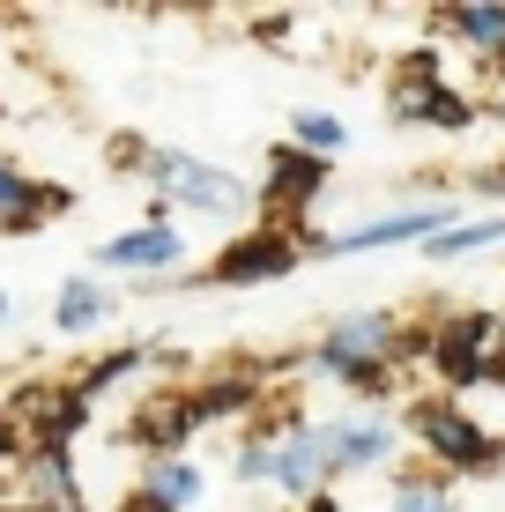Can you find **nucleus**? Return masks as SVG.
Here are the masks:
<instances>
[{
    "label": "nucleus",
    "mask_w": 505,
    "mask_h": 512,
    "mask_svg": "<svg viewBox=\"0 0 505 512\" xmlns=\"http://www.w3.org/2000/svg\"><path fill=\"white\" fill-rule=\"evenodd\" d=\"M491 245H505V216H483V223H454V231H439L424 245L431 260H461V253H491Z\"/></svg>",
    "instance_id": "obj_21"
},
{
    "label": "nucleus",
    "mask_w": 505,
    "mask_h": 512,
    "mask_svg": "<svg viewBox=\"0 0 505 512\" xmlns=\"http://www.w3.org/2000/svg\"><path fill=\"white\" fill-rule=\"evenodd\" d=\"M119 512H156L149 498H134V490H127V498H119Z\"/></svg>",
    "instance_id": "obj_25"
},
{
    "label": "nucleus",
    "mask_w": 505,
    "mask_h": 512,
    "mask_svg": "<svg viewBox=\"0 0 505 512\" xmlns=\"http://www.w3.org/2000/svg\"><path fill=\"white\" fill-rule=\"evenodd\" d=\"M402 446V423L387 409H342L320 423V461H327V483L335 475H372L387 468V453Z\"/></svg>",
    "instance_id": "obj_7"
},
{
    "label": "nucleus",
    "mask_w": 505,
    "mask_h": 512,
    "mask_svg": "<svg viewBox=\"0 0 505 512\" xmlns=\"http://www.w3.org/2000/svg\"><path fill=\"white\" fill-rule=\"evenodd\" d=\"M431 364H439L446 386H476L498 372V349H505V320L498 312H454V320H439L424 334Z\"/></svg>",
    "instance_id": "obj_6"
},
{
    "label": "nucleus",
    "mask_w": 505,
    "mask_h": 512,
    "mask_svg": "<svg viewBox=\"0 0 505 512\" xmlns=\"http://www.w3.org/2000/svg\"><path fill=\"white\" fill-rule=\"evenodd\" d=\"M268 490H283L290 505L320 498L327 490V461H320V423L305 416H283L268 431Z\"/></svg>",
    "instance_id": "obj_10"
},
{
    "label": "nucleus",
    "mask_w": 505,
    "mask_h": 512,
    "mask_svg": "<svg viewBox=\"0 0 505 512\" xmlns=\"http://www.w3.org/2000/svg\"><path fill=\"white\" fill-rule=\"evenodd\" d=\"M23 505L38 512H82V475H75V446H30L23 461Z\"/></svg>",
    "instance_id": "obj_14"
},
{
    "label": "nucleus",
    "mask_w": 505,
    "mask_h": 512,
    "mask_svg": "<svg viewBox=\"0 0 505 512\" xmlns=\"http://www.w3.org/2000/svg\"><path fill=\"white\" fill-rule=\"evenodd\" d=\"M134 498H149L156 512H194L208 498V468L194 461V453H142Z\"/></svg>",
    "instance_id": "obj_13"
},
{
    "label": "nucleus",
    "mask_w": 505,
    "mask_h": 512,
    "mask_svg": "<svg viewBox=\"0 0 505 512\" xmlns=\"http://www.w3.org/2000/svg\"><path fill=\"white\" fill-rule=\"evenodd\" d=\"M290 149H305V156H320V164H335V156L350 149V119L320 112V104H298V112H290Z\"/></svg>",
    "instance_id": "obj_20"
},
{
    "label": "nucleus",
    "mask_w": 505,
    "mask_h": 512,
    "mask_svg": "<svg viewBox=\"0 0 505 512\" xmlns=\"http://www.w3.org/2000/svg\"><path fill=\"white\" fill-rule=\"evenodd\" d=\"M461 208L454 201H416V208H394V216H372V223H350L335 238H312L305 253H327V260H357V253H387V245H431L439 231H454Z\"/></svg>",
    "instance_id": "obj_5"
},
{
    "label": "nucleus",
    "mask_w": 505,
    "mask_h": 512,
    "mask_svg": "<svg viewBox=\"0 0 505 512\" xmlns=\"http://www.w3.org/2000/svg\"><path fill=\"white\" fill-rule=\"evenodd\" d=\"M67 208H75V186L30 179V171L15 164L8 149H0V223H8V216H38V223H52V216H67Z\"/></svg>",
    "instance_id": "obj_16"
},
{
    "label": "nucleus",
    "mask_w": 505,
    "mask_h": 512,
    "mask_svg": "<svg viewBox=\"0 0 505 512\" xmlns=\"http://www.w3.org/2000/svg\"><path fill=\"white\" fill-rule=\"evenodd\" d=\"M446 38H454L461 52H476V60H505V8L498 0H461V8L439 15Z\"/></svg>",
    "instance_id": "obj_17"
},
{
    "label": "nucleus",
    "mask_w": 505,
    "mask_h": 512,
    "mask_svg": "<svg viewBox=\"0 0 505 512\" xmlns=\"http://www.w3.org/2000/svg\"><path fill=\"white\" fill-rule=\"evenodd\" d=\"M134 446L142 453H186L201 438V423H194V409H186V386H164V394H149L142 409H134Z\"/></svg>",
    "instance_id": "obj_15"
},
{
    "label": "nucleus",
    "mask_w": 505,
    "mask_h": 512,
    "mask_svg": "<svg viewBox=\"0 0 505 512\" xmlns=\"http://www.w3.org/2000/svg\"><path fill=\"white\" fill-rule=\"evenodd\" d=\"M260 401V379L246 372H223V379H201V386H186V409H194V423L208 431V423H231V416H246Z\"/></svg>",
    "instance_id": "obj_19"
},
{
    "label": "nucleus",
    "mask_w": 505,
    "mask_h": 512,
    "mask_svg": "<svg viewBox=\"0 0 505 512\" xmlns=\"http://www.w3.org/2000/svg\"><path fill=\"white\" fill-rule=\"evenodd\" d=\"M90 268H104V275H134V282H149V290H156V282H179V268H186V231H179V216L149 201L142 223H127V231L97 238Z\"/></svg>",
    "instance_id": "obj_4"
},
{
    "label": "nucleus",
    "mask_w": 505,
    "mask_h": 512,
    "mask_svg": "<svg viewBox=\"0 0 505 512\" xmlns=\"http://www.w3.org/2000/svg\"><path fill=\"white\" fill-rule=\"evenodd\" d=\"M394 364H402V320H394V312H342V320L312 342V372L350 386L364 409L394 386Z\"/></svg>",
    "instance_id": "obj_2"
},
{
    "label": "nucleus",
    "mask_w": 505,
    "mask_h": 512,
    "mask_svg": "<svg viewBox=\"0 0 505 512\" xmlns=\"http://www.w3.org/2000/svg\"><path fill=\"white\" fill-rule=\"evenodd\" d=\"M387 112L402 119V127H439V134H461V127H476V104H468L461 90H446V82H439L431 52H409V60H402V75H394V97H387Z\"/></svg>",
    "instance_id": "obj_8"
},
{
    "label": "nucleus",
    "mask_w": 505,
    "mask_h": 512,
    "mask_svg": "<svg viewBox=\"0 0 505 512\" xmlns=\"http://www.w3.org/2000/svg\"><path fill=\"white\" fill-rule=\"evenodd\" d=\"M409 438H416V446H424L439 468H491V461H498V438L483 431L476 416H461L446 394H439V401H416V409H409Z\"/></svg>",
    "instance_id": "obj_9"
},
{
    "label": "nucleus",
    "mask_w": 505,
    "mask_h": 512,
    "mask_svg": "<svg viewBox=\"0 0 505 512\" xmlns=\"http://www.w3.org/2000/svg\"><path fill=\"white\" fill-rule=\"evenodd\" d=\"M298 512H350V505H342V498H335V490H320V498H305Z\"/></svg>",
    "instance_id": "obj_24"
},
{
    "label": "nucleus",
    "mask_w": 505,
    "mask_h": 512,
    "mask_svg": "<svg viewBox=\"0 0 505 512\" xmlns=\"http://www.w3.org/2000/svg\"><path fill=\"white\" fill-rule=\"evenodd\" d=\"M119 320V290L97 275H67L60 290H52V334L60 342H90V334H104Z\"/></svg>",
    "instance_id": "obj_12"
},
{
    "label": "nucleus",
    "mask_w": 505,
    "mask_h": 512,
    "mask_svg": "<svg viewBox=\"0 0 505 512\" xmlns=\"http://www.w3.org/2000/svg\"><path fill=\"white\" fill-rule=\"evenodd\" d=\"M134 171H142L149 201L171 208V216H208V223H246L260 208L253 179H238L231 164H216V156H194L179 149V141H149V149H134Z\"/></svg>",
    "instance_id": "obj_1"
},
{
    "label": "nucleus",
    "mask_w": 505,
    "mask_h": 512,
    "mask_svg": "<svg viewBox=\"0 0 505 512\" xmlns=\"http://www.w3.org/2000/svg\"><path fill=\"white\" fill-rule=\"evenodd\" d=\"M491 112H498V119H505V90H498V104H491Z\"/></svg>",
    "instance_id": "obj_27"
},
{
    "label": "nucleus",
    "mask_w": 505,
    "mask_h": 512,
    "mask_svg": "<svg viewBox=\"0 0 505 512\" xmlns=\"http://www.w3.org/2000/svg\"><path fill=\"white\" fill-rule=\"evenodd\" d=\"M142 372H156V342H119V349H104L90 372L75 379V394L97 409L104 394H119V386H127V379H142Z\"/></svg>",
    "instance_id": "obj_18"
},
{
    "label": "nucleus",
    "mask_w": 505,
    "mask_h": 512,
    "mask_svg": "<svg viewBox=\"0 0 505 512\" xmlns=\"http://www.w3.org/2000/svg\"><path fill=\"white\" fill-rule=\"evenodd\" d=\"M8 320H15V297H8V290H0V334H8Z\"/></svg>",
    "instance_id": "obj_26"
},
{
    "label": "nucleus",
    "mask_w": 505,
    "mask_h": 512,
    "mask_svg": "<svg viewBox=\"0 0 505 512\" xmlns=\"http://www.w3.org/2000/svg\"><path fill=\"white\" fill-rule=\"evenodd\" d=\"M231 483H246V490L268 483V438H238L231 446Z\"/></svg>",
    "instance_id": "obj_23"
},
{
    "label": "nucleus",
    "mask_w": 505,
    "mask_h": 512,
    "mask_svg": "<svg viewBox=\"0 0 505 512\" xmlns=\"http://www.w3.org/2000/svg\"><path fill=\"white\" fill-rule=\"evenodd\" d=\"M387 512H461V505H454V490H446L439 475H394Z\"/></svg>",
    "instance_id": "obj_22"
},
{
    "label": "nucleus",
    "mask_w": 505,
    "mask_h": 512,
    "mask_svg": "<svg viewBox=\"0 0 505 512\" xmlns=\"http://www.w3.org/2000/svg\"><path fill=\"white\" fill-rule=\"evenodd\" d=\"M305 268V238L283 231V223H246L238 238H223L216 253H208L201 275H179L194 282V290H260V282H283Z\"/></svg>",
    "instance_id": "obj_3"
},
{
    "label": "nucleus",
    "mask_w": 505,
    "mask_h": 512,
    "mask_svg": "<svg viewBox=\"0 0 505 512\" xmlns=\"http://www.w3.org/2000/svg\"><path fill=\"white\" fill-rule=\"evenodd\" d=\"M327 179H335V164H320V156H305V149H290V141H283V149H268V171H260V186H253V193L275 208L268 223L298 231L305 208L320 201V186H327Z\"/></svg>",
    "instance_id": "obj_11"
}]
</instances>
